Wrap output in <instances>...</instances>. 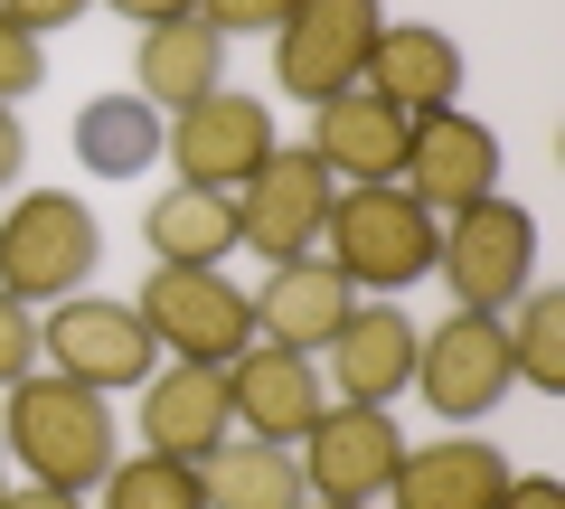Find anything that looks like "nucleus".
I'll use <instances>...</instances> for the list:
<instances>
[{
	"label": "nucleus",
	"mask_w": 565,
	"mask_h": 509,
	"mask_svg": "<svg viewBox=\"0 0 565 509\" xmlns=\"http://www.w3.org/2000/svg\"><path fill=\"white\" fill-rule=\"evenodd\" d=\"M0 444L20 453L29 481L47 490H95L114 471V406L57 368H29L20 388H0Z\"/></svg>",
	"instance_id": "nucleus-1"
},
{
	"label": "nucleus",
	"mask_w": 565,
	"mask_h": 509,
	"mask_svg": "<svg viewBox=\"0 0 565 509\" xmlns=\"http://www.w3.org/2000/svg\"><path fill=\"white\" fill-rule=\"evenodd\" d=\"M321 245L340 265L349 293H405L434 274V245H444V218H424L396 180H349L321 218Z\"/></svg>",
	"instance_id": "nucleus-2"
},
{
	"label": "nucleus",
	"mask_w": 565,
	"mask_h": 509,
	"mask_svg": "<svg viewBox=\"0 0 565 509\" xmlns=\"http://www.w3.org/2000/svg\"><path fill=\"white\" fill-rule=\"evenodd\" d=\"M95 255H104V226H95V208L76 189H29V199L0 208V293L10 303L39 311V303L85 293Z\"/></svg>",
	"instance_id": "nucleus-3"
},
{
	"label": "nucleus",
	"mask_w": 565,
	"mask_h": 509,
	"mask_svg": "<svg viewBox=\"0 0 565 509\" xmlns=\"http://www.w3.org/2000/svg\"><path fill=\"white\" fill-rule=\"evenodd\" d=\"M434 274L452 284V311H490V321H500V311L537 284V218H527L519 199H481V208H462V218H444Z\"/></svg>",
	"instance_id": "nucleus-4"
},
{
	"label": "nucleus",
	"mask_w": 565,
	"mask_h": 509,
	"mask_svg": "<svg viewBox=\"0 0 565 509\" xmlns=\"http://www.w3.org/2000/svg\"><path fill=\"white\" fill-rule=\"evenodd\" d=\"M39 359L57 368V378H76V388L114 396V388H141V378L161 368V340H151L141 311L114 303V293H66L39 321Z\"/></svg>",
	"instance_id": "nucleus-5"
},
{
	"label": "nucleus",
	"mask_w": 565,
	"mask_h": 509,
	"mask_svg": "<svg viewBox=\"0 0 565 509\" xmlns=\"http://www.w3.org/2000/svg\"><path fill=\"white\" fill-rule=\"evenodd\" d=\"M141 330L170 349V359H199V368H226L245 340H255V303L226 284V265H161L141 284Z\"/></svg>",
	"instance_id": "nucleus-6"
},
{
	"label": "nucleus",
	"mask_w": 565,
	"mask_h": 509,
	"mask_svg": "<svg viewBox=\"0 0 565 509\" xmlns=\"http://www.w3.org/2000/svg\"><path fill=\"white\" fill-rule=\"evenodd\" d=\"M396 189L424 208V218H462V208L500 199V132H490L481 114H462V104H444V114H415Z\"/></svg>",
	"instance_id": "nucleus-7"
},
{
	"label": "nucleus",
	"mask_w": 565,
	"mask_h": 509,
	"mask_svg": "<svg viewBox=\"0 0 565 509\" xmlns=\"http://www.w3.org/2000/svg\"><path fill=\"white\" fill-rule=\"evenodd\" d=\"M377 29H386L377 0H292V20L274 29V85L302 104L349 95L367 47H377Z\"/></svg>",
	"instance_id": "nucleus-8"
},
{
	"label": "nucleus",
	"mask_w": 565,
	"mask_h": 509,
	"mask_svg": "<svg viewBox=\"0 0 565 509\" xmlns=\"http://www.w3.org/2000/svg\"><path fill=\"white\" fill-rule=\"evenodd\" d=\"M509 388H519V378H509V340H500L490 311H444V321L415 340V396L444 415V425H481Z\"/></svg>",
	"instance_id": "nucleus-9"
},
{
	"label": "nucleus",
	"mask_w": 565,
	"mask_h": 509,
	"mask_svg": "<svg viewBox=\"0 0 565 509\" xmlns=\"http://www.w3.org/2000/svg\"><path fill=\"white\" fill-rule=\"evenodd\" d=\"M330 199H340V180L311 161V142H274V151H264V170L236 189V245L274 255V265H282V255H311Z\"/></svg>",
	"instance_id": "nucleus-10"
},
{
	"label": "nucleus",
	"mask_w": 565,
	"mask_h": 509,
	"mask_svg": "<svg viewBox=\"0 0 565 509\" xmlns=\"http://www.w3.org/2000/svg\"><path fill=\"white\" fill-rule=\"evenodd\" d=\"M292 463H302L311 500H386V481H396V463H405V425L386 406H349V396H330Z\"/></svg>",
	"instance_id": "nucleus-11"
},
{
	"label": "nucleus",
	"mask_w": 565,
	"mask_h": 509,
	"mask_svg": "<svg viewBox=\"0 0 565 509\" xmlns=\"http://www.w3.org/2000/svg\"><path fill=\"white\" fill-rule=\"evenodd\" d=\"M161 142H170V161H180L189 189H245L264 170V151H274V104L217 85V95L180 104V123H170Z\"/></svg>",
	"instance_id": "nucleus-12"
},
{
	"label": "nucleus",
	"mask_w": 565,
	"mask_h": 509,
	"mask_svg": "<svg viewBox=\"0 0 565 509\" xmlns=\"http://www.w3.org/2000/svg\"><path fill=\"white\" fill-rule=\"evenodd\" d=\"M226 406H236V434H264V444H302L330 406V378L321 359L302 349H274V340H245L226 359Z\"/></svg>",
	"instance_id": "nucleus-13"
},
{
	"label": "nucleus",
	"mask_w": 565,
	"mask_h": 509,
	"mask_svg": "<svg viewBox=\"0 0 565 509\" xmlns=\"http://www.w3.org/2000/svg\"><path fill=\"white\" fill-rule=\"evenodd\" d=\"M236 434V406H226V368L170 359L141 378V453H170V463H199Z\"/></svg>",
	"instance_id": "nucleus-14"
},
{
	"label": "nucleus",
	"mask_w": 565,
	"mask_h": 509,
	"mask_svg": "<svg viewBox=\"0 0 565 509\" xmlns=\"http://www.w3.org/2000/svg\"><path fill=\"white\" fill-rule=\"evenodd\" d=\"M245 303H255V340L321 359L330 330L349 321V303H359V293L340 284V265H330V255H282V265L264 274V293H245Z\"/></svg>",
	"instance_id": "nucleus-15"
},
{
	"label": "nucleus",
	"mask_w": 565,
	"mask_h": 509,
	"mask_svg": "<svg viewBox=\"0 0 565 509\" xmlns=\"http://www.w3.org/2000/svg\"><path fill=\"white\" fill-rule=\"evenodd\" d=\"M330 378H340L349 406H396L415 388V321L396 303H349V321L330 330Z\"/></svg>",
	"instance_id": "nucleus-16"
},
{
	"label": "nucleus",
	"mask_w": 565,
	"mask_h": 509,
	"mask_svg": "<svg viewBox=\"0 0 565 509\" xmlns=\"http://www.w3.org/2000/svg\"><path fill=\"white\" fill-rule=\"evenodd\" d=\"M405 132H415V123H405L396 104H377L367 85L311 104V161H321L340 189L349 180H396V170H405Z\"/></svg>",
	"instance_id": "nucleus-17"
},
{
	"label": "nucleus",
	"mask_w": 565,
	"mask_h": 509,
	"mask_svg": "<svg viewBox=\"0 0 565 509\" xmlns=\"http://www.w3.org/2000/svg\"><path fill=\"white\" fill-rule=\"evenodd\" d=\"M359 85H367L377 104H396L405 123H415V114H444V104L462 95V47H452L444 29H424V20H415V29L386 20L377 47H367V66H359Z\"/></svg>",
	"instance_id": "nucleus-18"
},
{
	"label": "nucleus",
	"mask_w": 565,
	"mask_h": 509,
	"mask_svg": "<svg viewBox=\"0 0 565 509\" xmlns=\"http://www.w3.org/2000/svg\"><path fill=\"white\" fill-rule=\"evenodd\" d=\"M500 490H509L500 444H481V434H444V444H424V453L396 463L386 500H396V509H500Z\"/></svg>",
	"instance_id": "nucleus-19"
},
{
	"label": "nucleus",
	"mask_w": 565,
	"mask_h": 509,
	"mask_svg": "<svg viewBox=\"0 0 565 509\" xmlns=\"http://www.w3.org/2000/svg\"><path fill=\"white\" fill-rule=\"evenodd\" d=\"M226 85V39L199 20V10H180V20H161V29H141V57H132V95L151 104V114H180V104H199V95H217Z\"/></svg>",
	"instance_id": "nucleus-20"
},
{
	"label": "nucleus",
	"mask_w": 565,
	"mask_h": 509,
	"mask_svg": "<svg viewBox=\"0 0 565 509\" xmlns=\"http://www.w3.org/2000/svg\"><path fill=\"white\" fill-rule=\"evenodd\" d=\"M199 490L207 509H302L311 500L292 444H264V434H226L217 453H199Z\"/></svg>",
	"instance_id": "nucleus-21"
},
{
	"label": "nucleus",
	"mask_w": 565,
	"mask_h": 509,
	"mask_svg": "<svg viewBox=\"0 0 565 509\" xmlns=\"http://www.w3.org/2000/svg\"><path fill=\"white\" fill-rule=\"evenodd\" d=\"M141 245L161 255V265H226V255H245L236 245V189H161L151 199V218H141Z\"/></svg>",
	"instance_id": "nucleus-22"
},
{
	"label": "nucleus",
	"mask_w": 565,
	"mask_h": 509,
	"mask_svg": "<svg viewBox=\"0 0 565 509\" xmlns=\"http://www.w3.org/2000/svg\"><path fill=\"white\" fill-rule=\"evenodd\" d=\"M76 161L95 170V180H132V170L161 161V114L141 95H95L76 114Z\"/></svg>",
	"instance_id": "nucleus-23"
},
{
	"label": "nucleus",
	"mask_w": 565,
	"mask_h": 509,
	"mask_svg": "<svg viewBox=\"0 0 565 509\" xmlns=\"http://www.w3.org/2000/svg\"><path fill=\"white\" fill-rule=\"evenodd\" d=\"M500 340H509V378L537 396H565V293L556 284H527L519 303L500 311Z\"/></svg>",
	"instance_id": "nucleus-24"
},
{
	"label": "nucleus",
	"mask_w": 565,
	"mask_h": 509,
	"mask_svg": "<svg viewBox=\"0 0 565 509\" xmlns=\"http://www.w3.org/2000/svg\"><path fill=\"white\" fill-rule=\"evenodd\" d=\"M95 509H207V490H199V463H170V453L122 463L114 453V471L95 481Z\"/></svg>",
	"instance_id": "nucleus-25"
},
{
	"label": "nucleus",
	"mask_w": 565,
	"mask_h": 509,
	"mask_svg": "<svg viewBox=\"0 0 565 509\" xmlns=\"http://www.w3.org/2000/svg\"><path fill=\"white\" fill-rule=\"evenodd\" d=\"M47 85V47H39V29H20L10 10H0V104H29Z\"/></svg>",
	"instance_id": "nucleus-26"
},
{
	"label": "nucleus",
	"mask_w": 565,
	"mask_h": 509,
	"mask_svg": "<svg viewBox=\"0 0 565 509\" xmlns=\"http://www.w3.org/2000/svg\"><path fill=\"white\" fill-rule=\"evenodd\" d=\"M199 20L217 29V39H274V29L292 20V0H199Z\"/></svg>",
	"instance_id": "nucleus-27"
},
{
	"label": "nucleus",
	"mask_w": 565,
	"mask_h": 509,
	"mask_svg": "<svg viewBox=\"0 0 565 509\" xmlns=\"http://www.w3.org/2000/svg\"><path fill=\"white\" fill-rule=\"evenodd\" d=\"M29 368H39V311L0 293V388H20Z\"/></svg>",
	"instance_id": "nucleus-28"
},
{
	"label": "nucleus",
	"mask_w": 565,
	"mask_h": 509,
	"mask_svg": "<svg viewBox=\"0 0 565 509\" xmlns=\"http://www.w3.org/2000/svg\"><path fill=\"white\" fill-rule=\"evenodd\" d=\"M0 10H10V20H20V29H39V39H47V29L85 20V10H95V0H0Z\"/></svg>",
	"instance_id": "nucleus-29"
},
{
	"label": "nucleus",
	"mask_w": 565,
	"mask_h": 509,
	"mask_svg": "<svg viewBox=\"0 0 565 509\" xmlns=\"http://www.w3.org/2000/svg\"><path fill=\"white\" fill-rule=\"evenodd\" d=\"M500 509H565V481H546V471H509Z\"/></svg>",
	"instance_id": "nucleus-30"
},
{
	"label": "nucleus",
	"mask_w": 565,
	"mask_h": 509,
	"mask_svg": "<svg viewBox=\"0 0 565 509\" xmlns=\"http://www.w3.org/2000/svg\"><path fill=\"white\" fill-rule=\"evenodd\" d=\"M29 170V132H20V104H0V189Z\"/></svg>",
	"instance_id": "nucleus-31"
},
{
	"label": "nucleus",
	"mask_w": 565,
	"mask_h": 509,
	"mask_svg": "<svg viewBox=\"0 0 565 509\" xmlns=\"http://www.w3.org/2000/svg\"><path fill=\"white\" fill-rule=\"evenodd\" d=\"M0 509H85V490H47V481H20V490H0Z\"/></svg>",
	"instance_id": "nucleus-32"
},
{
	"label": "nucleus",
	"mask_w": 565,
	"mask_h": 509,
	"mask_svg": "<svg viewBox=\"0 0 565 509\" xmlns=\"http://www.w3.org/2000/svg\"><path fill=\"white\" fill-rule=\"evenodd\" d=\"M122 20H141V29H161V20H180V10H199V0H114Z\"/></svg>",
	"instance_id": "nucleus-33"
},
{
	"label": "nucleus",
	"mask_w": 565,
	"mask_h": 509,
	"mask_svg": "<svg viewBox=\"0 0 565 509\" xmlns=\"http://www.w3.org/2000/svg\"><path fill=\"white\" fill-rule=\"evenodd\" d=\"M302 509H377V500H302Z\"/></svg>",
	"instance_id": "nucleus-34"
},
{
	"label": "nucleus",
	"mask_w": 565,
	"mask_h": 509,
	"mask_svg": "<svg viewBox=\"0 0 565 509\" xmlns=\"http://www.w3.org/2000/svg\"><path fill=\"white\" fill-rule=\"evenodd\" d=\"M0 490H10V481H0Z\"/></svg>",
	"instance_id": "nucleus-35"
}]
</instances>
